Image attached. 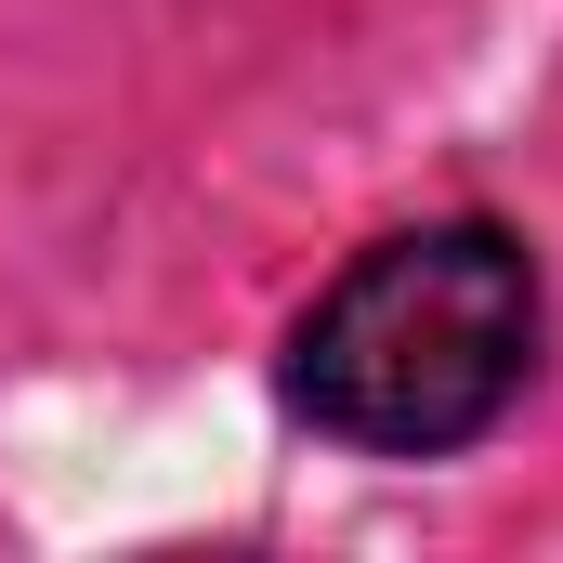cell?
Here are the masks:
<instances>
[{"instance_id": "6da1fadb", "label": "cell", "mask_w": 563, "mask_h": 563, "mask_svg": "<svg viewBox=\"0 0 563 563\" xmlns=\"http://www.w3.org/2000/svg\"><path fill=\"white\" fill-rule=\"evenodd\" d=\"M538 367V276L498 223H420L380 236L288 341L301 420L367 445V459H432L472 445Z\"/></svg>"}]
</instances>
